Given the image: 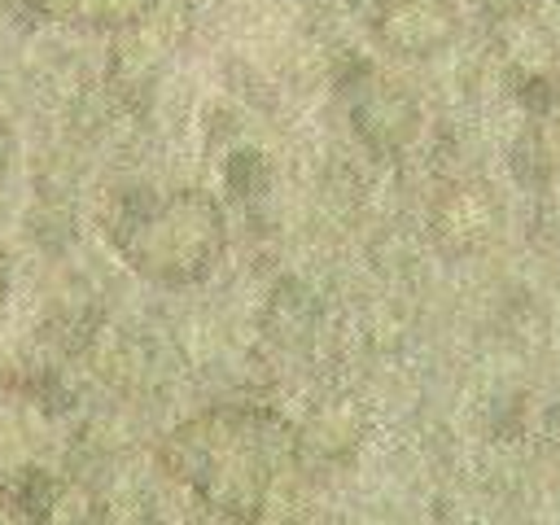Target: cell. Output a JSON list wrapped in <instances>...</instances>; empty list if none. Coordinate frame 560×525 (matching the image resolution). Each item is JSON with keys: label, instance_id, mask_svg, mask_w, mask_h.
Listing matches in <instances>:
<instances>
[{"label": "cell", "instance_id": "obj_1", "mask_svg": "<svg viewBox=\"0 0 560 525\" xmlns=\"http://www.w3.org/2000/svg\"><path fill=\"white\" fill-rule=\"evenodd\" d=\"M293 433L280 416L254 407H223L188 420L166 442V464L219 516L254 521L276 464L289 455Z\"/></svg>", "mask_w": 560, "mask_h": 525}, {"label": "cell", "instance_id": "obj_2", "mask_svg": "<svg viewBox=\"0 0 560 525\" xmlns=\"http://www.w3.org/2000/svg\"><path fill=\"white\" fill-rule=\"evenodd\" d=\"M114 249L158 284H192L223 254V210L201 188L136 192L109 219Z\"/></svg>", "mask_w": 560, "mask_h": 525}, {"label": "cell", "instance_id": "obj_3", "mask_svg": "<svg viewBox=\"0 0 560 525\" xmlns=\"http://www.w3.org/2000/svg\"><path fill=\"white\" fill-rule=\"evenodd\" d=\"M350 122H354L359 140L372 153H398V149H407L416 140L420 109H416L407 88H398L394 79H385V74L363 66L354 88H350Z\"/></svg>", "mask_w": 560, "mask_h": 525}, {"label": "cell", "instance_id": "obj_4", "mask_svg": "<svg viewBox=\"0 0 560 525\" xmlns=\"http://www.w3.org/2000/svg\"><path fill=\"white\" fill-rule=\"evenodd\" d=\"M503 228V206L486 179H459L451 184L429 214V232L442 254H481Z\"/></svg>", "mask_w": 560, "mask_h": 525}, {"label": "cell", "instance_id": "obj_5", "mask_svg": "<svg viewBox=\"0 0 560 525\" xmlns=\"http://www.w3.org/2000/svg\"><path fill=\"white\" fill-rule=\"evenodd\" d=\"M455 26L446 0H385L372 18V35L394 57H433L455 39Z\"/></svg>", "mask_w": 560, "mask_h": 525}, {"label": "cell", "instance_id": "obj_6", "mask_svg": "<svg viewBox=\"0 0 560 525\" xmlns=\"http://www.w3.org/2000/svg\"><path fill=\"white\" fill-rule=\"evenodd\" d=\"M26 4L44 18L88 26V31H127L153 9V0H26Z\"/></svg>", "mask_w": 560, "mask_h": 525}, {"label": "cell", "instance_id": "obj_7", "mask_svg": "<svg viewBox=\"0 0 560 525\" xmlns=\"http://www.w3.org/2000/svg\"><path fill=\"white\" fill-rule=\"evenodd\" d=\"M228 188H232V192H241V197H249V192L267 188V162H262L254 149L232 153V158H228Z\"/></svg>", "mask_w": 560, "mask_h": 525}, {"label": "cell", "instance_id": "obj_8", "mask_svg": "<svg viewBox=\"0 0 560 525\" xmlns=\"http://www.w3.org/2000/svg\"><path fill=\"white\" fill-rule=\"evenodd\" d=\"M9 153H13V136H9V122L0 118V175H4V166H9Z\"/></svg>", "mask_w": 560, "mask_h": 525}, {"label": "cell", "instance_id": "obj_9", "mask_svg": "<svg viewBox=\"0 0 560 525\" xmlns=\"http://www.w3.org/2000/svg\"><path fill=\"white\" fill-rule=\"evenodd\" d=\"M4 280H9V267H4V254H0V302H4Z\"/></svg>", "mask_w": 560, "mask_h": 525}]
</instances>
